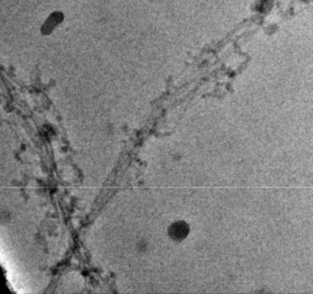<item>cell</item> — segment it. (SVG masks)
Here are the masks:
<instances>
[{"label":"cell","instance_id":"cell-3","mask_svg":"<svg viewBox=\"0 0 313 294\" xmlns=\"http://www.w3.org/2000/svg\"><path fill=\"white\" fill-rule=\"evenodd\" d=\"M187 228L186 225H184L183 223H176L170 228V234L173 236V238H183L184 236L187 235Z\"/></svg>","mask_w":313,"mask_h":294},{"label":"cell","instance_id":"cell-2","mask_svg":"<svg viewBox=\"0 0 313 294\" xmlns=\"http://www.w3.org/2000/svg\"><path fill=\"white\" fill-rule=\"evenodd\" d=\"M62 20H63V15L61 12H54L53 14H51L50 17L47 19V21L43 26V33L48 35L52 32V30L60 23L62 22Z\"/></svg>","mask_w":313,"mask_h":294},{"label":"cell","instance_id":"cell-1","mask_svg":"<svg viewBox=\"0 0 313 294\" xmlns=\"http://www.w3.org/2000/svg\"><path fill=\"white\" fill-rule=\"evenodd\" d=\"M274 4V0H255L251 5V9L256 14L266 16L273 11Z\"/></svg>","mask_w":313,"mask_h":294}]
</instances>
